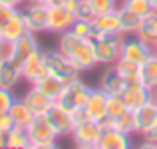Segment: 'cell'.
Instances as JSON below:
<instances>
[{
  "label": "cell",
  "instance_id": "cell-30",
  "mask_svg": "<svg viewBox=\"0 0 157 149\" xmlns=\"http://www.w3.org/2000/svg\"><path fill=\"white\" fill-rule=\"evenodd\" d=\"M111 121V119H109ZM111 125L115 127V129L123 131V133L131 135V133H137V129H135V117H133V111H125L123 115H119L117 119H113L111 121Z\"/></svg>",
  "mask_w": 157,
  "mask_h": 149
},
{
  "label": "cell",
  "instance_id": "cell-37",
  "mask_svg": "<svg viewBox=\"0 0 157 149\" xmlns=\"http://www.w3.org/2000/svg\"><path fill=\"white\" fill-rule=\"evenodd\" d=\"M12 127H14V119L10 117V113L8 111H0V131L8 133Z\"/></svg>",
  "mask_w": 157,
  "mask_h": 149
},
{
  "label": "cell",
  "instance_id": "cell-18",
  "mask_svg": "<svg viewBox=\"0 0 157 149\" xmlns=\"http://www.w3.org/2000/svg\"><path fill=\"white\" fill-rule=\"evenodd\" d=\"M26 32H28V28H26V22H24L22 10L16 8V12L12 14V18L8 20L6 26L0 30V38H2V42L10 44V42H16V40H18L20 36H24Z\"/></svg>",
  "mask_w": 157,
  "mask_h": 149
},
{
  "label": "cell",
  "instance_id": "cell-12",
  "mask_svg": "<svg viewBox=\"0 0 157 149\" xmlns=\"http://www.w3.org/2000/svg\"><path fill=\"white\" fill-rule=\"evenodd\" d=\"M74 22H76V14L66 6H62V4L48 6V32H54V34L68 32Z\"/></svg>",
  "mask_w": 157,
  "mask_h": 149
},
{
  "label": "cell",
  "instance_id": "cell-25",
  "mask_svg": "<svg viewBox=\"0 0 157 149\" xmlns=\"http://www.w3.org/2000/svg\"><path fill=\"white\" fill-rule=\"evenodd\" d=\"M139 72H141V84L147 90H157V56L151 54L141 66H139Z\"/></svg>",
  "mask_w": 157,
  "mask_h": 149
},
{
  "label": "cell",
  "instance_id": "cell-1",
  "mask_svg": "<svg viewBox=\"0 0 157 149\" xmlns=\"http://www.w3.org/2000/svg\"><path fill=\"white\" fill-rule=\"evenodd\" d=\"M58 50L64 54L66 58L74 62L78 66L80 72H88L98 66L96 56H94V44L90 38H82L76 36L74 32H62L60 42H58Z\"/></svg>",
  "mask_w": 157,
  "mask_h": 149
},
{
  "label": "cell",
  "instance_id": "cell-34",
  "mask_svg": "<svg viewBox=\"0 0 157 149\" xmlns=\"http://www.w3.org/2000/svg\"><path fill=\"white\" fill-rule=\"evenodd\" d=\"M14 94H12V90H6V88H0V111H8L10 109V105L16 101Z\"/></svg>",
  "mask_w": 157,
  "mask_h": 149
},
{
  "label": "cell",
  "instance_id": "cell-36",
  "mask_svg": "<svg viewBox=\"0 0 157 149\" xmlns=\"http://www.w3.org/2000/svg\"><path fill=\"white\" fill-rule=\"evenodd\" d=\"M76 18H94V12H92V8H90L88 0H82V2L78 4V8H76Z\"/></svg>",
  "mask_w": 157,
  "mask_h": 149
},
{
  "label": "cell",
  "instance_id": "cell-3",
  "mask_svg": "<svg viewBox=\"0 0 157 149\" xmlns=\"http://www.w3.org/2000/svg\"><path fill=\"white\" fill-rule=\"evenodd\" d=\"M90 92H92V88H90L88 84H84L80 78H76V80L66 84L64 92L60 94V97H58L56 101L60 103L62 107H66L68 111L74 113V111L82 109V107L86 105V101H88V97H90Z\"/></svg>",
  "mask_w": 157,
  "mask_h": 149
},
{
  "label": "cell",
  "instance_id": "cell-17",
  "mask_svg": "<svg viewBox=\"0 0 157 149\" xmlns=\"http://www.w3.org/2000/svg\"><path fill=\"white\" fill-rule=\"evenodd\" d=\"M121 97L125 99V105L129 111H135L139 109L141 105H145L149 99H153V92L147 90L143 84H137V86H127L125 92L121 94Z\"/></svg>",
  "mask_w": 157,
  "mask_h": 149
},
{
  "label": "cell",
  "instance_id": "cell-24",
  "mask_svg": "<svg viewBox=\"0 0 157 149\" xmlns=\"http://www.w3.org/2000/svg\"><path fill=\"white\" fill-rule=\"evenodd\" d=\"M113 66H115L117 74L123 78V82H125L127 86H137V84H141V72H139V66L137 64H131V62L121 60V58H119Z\"/></svg>",
  "mask_w": 157,
  "mask_h": 149
},
{
  "label": "cell",
  "instance_id": "cell-27",
  "mask_svg": "<svg viewBox=\"0 0 157 149\" xmlns=\"http://www.w3.org/2000/svg\"><path fill=\"white\" fill-rule=\"evenodd\" d=\"M117 12H119V22H121V34L123 36L137 34V28H139V22H141V16H137L135 12L127 10L125 6H117Z\"/></svg>",
  "mask_w": 157,
  "mask_h": 149
},
{
  "label": "cell",
  "instance_id": "cell-33",
  "mask_svg": "<svg viewBox=\"0 0 157 149\" xmlns=\"http://www.w3.org/2000/svg\"><path fill=\"white\" fill-rule=\"evenodd\" d=\"M70 32H74L76 36H82V38H88L92 32V18H76Z\"/></svg>",
  "mask_w": 157,
  "mask_h": 149
},
{
  "label": "cell",
  "instance_id": "cell-28",
  "mask_svg": "<svg viewBox=\"0 0 157 149\" xmlns=\"http://www.w3.org/2000/svg\"><path fill=\"white\" fill-rule=\"evenodd\" d=\"M6 147H12V149L30 147V137H28L26 129H24V127H18V125L12 127V129L6 133Z\"/></svg>",
  "mask_w": 157,
  "mask_h": 149
},
{
  "label": "cell",
  "instance_id": "cell-7",
  "mask_svg": "<svg viewBox=\"0 0 157 149\" xmlns=\"http://www.w3.org/2000/svg\"><path fill=\"white\" fill-rule=\"evenodd\" d=\"M101 133V123L94 121V119H82V121H78L76 125H74L72 129V139L74 143H76L78 147H96L98 143V137H100Z\"/></svg>",
  "mask_w": 157,
  "mask_h": 149
},
{
  "label": "cell",
  "instance_id": "cell-6",
  "mask_svg": "<svg viewBox=\"0 0 157 149\" xmlns=\"http://www.w3.org/2000/svg\"><path fill=\"white\" fill-rule=\"evenodd\" d=\"M44 56H46L48 72L54 74V76H58L60 80H64L66 84L76 80V78H80L82 72L78 70V66L74 64L70 58H66L60 50H58V52H44Z\"/></svg>",
  "mask_w": 157,
  "mask_h": 149
},
{
  "label": "cell",
  "instance_id": "cell-32",
  "mask_svg": "<svg viewBox=\"0 0 157 149\" xmlns=\"http://www.w3.org/2000/svg\"><path fill=\"white\" fill-rule=\"evenodd\" d=\"M90 8H92L94 16L98 14H105V12H111L117 8V4H115V0H88Z\"/></svg>",
  "mask_w": 157,
  "mask_h": 149
},
{
  "label": "cell",
  "instance_id": "cell-23",
  "mask_svg": "<svg viewBox=\"0 0 157 149\" xmlns=\"http://www.w3.org/2000/svg\"><path fill=\"white\" fill-rule=\"evenodd\" d=\"M94 26L101 28L107 34H121V22H119V12L117 8L111 12H105V14H98L92 18Z\"/></svg>",
  "mask_w": 157,
  "mask_h": 149
},
{
  "label": "cell",
  "instance_id": "cell-39",
  "mask_svg": "<svg viewBox=\"0 0 157 149\" xmlns=\"http://www.w3.org/2000/svg\"><path fill=\"white\" fill-rule=\"evenodd\" d=\"M145 139H147V143H151V145H157V125L145 135Z\"/></svg>",
  "mask_w": 157,
  "mask_h": 149
},
{
  "label": "cell",
  "instance_id": "cell-31",
  "mask_svg": "<svg viewBox=\"0 0 157 149\" xmlns=\"http://www.w3.org/2000/svg\"><path fill=\"white\" fill-rule=\"evenodd\" d=\"M121 6H125L127 10L135 12L137 16H145V14H149V12H153L151 0H123Z\"/></svg>",
  "mask_w": 157,
  "mask_h": 149
},
{
  "label": "cell",
  "instance_id": "cell-15",
  "mask_svg": "<svg viewBox=\"0 0 157 149\" xmlns=\"http://www.w3.org/2000/svg\"><path fill=\"white\" fill-rule=\"evenodd\" d=\"M133 117H135V129H137V133H141L145 137L157 125V101L149 99L145 105H141L139 109L133 111Z\"/></svg>",
  "mask_w": 157,
  "mask_h": 149
},
{
  "label": "cell",
  "instance_id": "cell-2",
  "mask_svg": "<svg viewBox=\"0 0 157 149\" xmlns=\"http://www.w3.org/2000/svg\"><path fill=\"white\" fill-rule=\"evenodd\" d=\"M26 133H28V137H30V147H36V149L56 147V139L60 137L56 127L52 125L50 119L44 113L34 115V119H32L26 127Z\"/></svg>",
  "mask_w": 157,
  "mask_h": 149
},
{
  "label": "cell",
  "instance_id": "cell-13",
  "mask_svg": "<svg viewBox=\"0 0 157 149\" xmlns=\"http://www.w3.org/2000/svg\"><path fill=\"white\" fill-rule=\"evenodd\" d=\"M105 103H107V94L101 88H92L90 97L84 105V113L88 119L101 123L107 119V111H105Z\"/></svg>",
  "mask_w": 157,
  "mask_h": 149
},
{
  "label": "cell",
  "instance_id": "cell-8",
  "mask_svg": "<svg viewBox=\"0 0 157 149\" xmlns=\"http://www.w3.org/2000/svg\"><path fill=\"white\" fill-rule=\"evenodd\" d=\"M131 145V137L123 131L115 129L109 119L101 121V133L98 137L96 149H127Z\"/></svg>",
  "mask_w": 157,
  "mask_h": 149
},
{
  "label": "cell",
  "instance_id": "cell-43",
  "mask_svg": "<svg viewBox=\"0 0 157 149\" xmlns=\"http://www.w3.org/2000/svg\"><path fill=\"white\" fill-rule=\"evenodd\" d=\"M26 2H30V4H42V0H26Z\"/></svg>",
  "mask_w": 157,
  "mask_h": 149
},
{
  "label": "cell",
  "instance_id": "cell-16",
  "mask_svg": "<svg viewBox=\"0 0 157 149\" xmlns=\"http://www.w3.org/2000/svg\"><path fill=\"white\" fill-rule=\"evenodd\" d=\"M98 88H101L107 96H121V94L125 92L127 84L117 74L115 66H107V70H104V74H101V78H100V86H98Z\"/></svg>",
  "mask_w": 157,
  "mask_h": 149
},
{
  "label": "cell",
  "instance_id": "cell-40",
  "mask_svg": "<svg viewBox=\"0 0 157 149\" xmlns=\"http://www.w3.org/2000/svg\"><path fill=\"white\" fill-rule=\"evenodd\" d=\"M26 0H0V4H6V6H12V8H18L20 4H24Z\"/></svg>",
  "mask_w": 157,
  "mask_h": 149
},
{
  "label": "cell",
  "instance_id": "cell-11",
  "mask_svg": "<svg viewBox=\"0 0 157 149\" xmlns=\"http://www.w3.org/2000/svg\"><path fill=\"white\" fill-rule=\"evenodd\" d=\"M24 22H26L28 32L32 34H40V32H48V6L46 4H30L22 10Z\"/></svg>",
  "mask_w": 157,
  "mask_h": 149
},
{
  "label": "cell",
  "instance_id": "cell-45",
  "mask_svg": "<svg viewBox=\"0 0 157 149\" xmlns=\"http://www.w3.org/2000/svg\"><path fill=\"white\" fill-rule=\"evenodd\" d=\"M153 99L157 101V90H153Z\"/></svg>",
  "mask_w": 157,
  "mask_h": 149
},
{
  "label": "cell",
  "instance_id": "cell-44",
  "mask_svg": "<svg viewBox=\"0 0 157 149\" xmlns=\"http://www.w3.org/2000/svg\"><path fill=\"white\" fill-rule=\"evenodd\" d=\"M151 4H153V10H157V0H151Z\"/></svg>",
  "mask_w": 157,
  "mask_h": 149
},
{
  "label": "cell",
  "instance_id": "cell-5",
  "mask_svg": "<svg viewBox=\"0 0 157 149\" xmlns=\"http://www.w3.org/2000/svg\"><path fill=\"white\" fill-rule=\"evenodd\" d=\"M121 40L123 34H109L101 40H94V56H96L98 64L113 66L121 54Z\"/></svg>",
  "mask_w": 157,
  "mask_h": 149
},
{
  "label": "cell",
  "instance_id": "cell-38",
  "mask_svg": "<svg viewBox=\"0 0 157 149\" xmlns=\"http://www.w3.org/2000/svg\"><path fill=\"white\" fill-rule=\"evenodd\" d=\"M80 2H82V0H62V6H66L68 10H72L74 14H76V8H78Z\"/></svg>",
  "mask_w": 157,
  "mask_h": 149
},
{
  "label": "cell",
  "instance_id": "cell-22",
  "mask_svg": "<svg viewBox=\"0 0 157 149\" xmlns=\"http://www.w3.org/2000/svg\"><path fill=\"white\" fill-rule=\"evenodd\" d=\"M34 88H38L42 94H46V96L50 97V99H54V101H56V99L60 97V94L64 92L66 82H64V80H60L58 76H54V74L48 72L46 76H42L38 82H36Z\"/></svg>",
  "mask_w": 157,
  "mask_h": 149
},
{
  "label": "cell",
  "instance_id": "cell-41",
  "mask_svg": "<svg viewBox=\"0 0 157 149\" xmlns=\"http://www.w3.org/2000/svg\"><path fill=\"white\" fill-rule=\"evenodd\" d=\"M42 4H46V6H58V4H62V0H42Z\"/></svg>",
  "mask_w": 157,
  "mask_h": 149
},
{
  "label": "cell",
  "instance_id": "cell-47",
  "mask_svg": "<svg viewBox=\"0 0 157 149\" xmlns=\"http://www.w3.org/2000/svg\"><path fill=\"white\" fill-rule=\"evenodd\" d=\"M2 44H4V42H2V38H0V48H2Z\"/></svg>",
  "mask_w": 157,
  "mask_h": 149
},
{
  "label": "cell",
  "instance_id": "cell-4",
  "mask_svg": "<svg viewBox=\"0 0 157 149\" xmlns=\"http://www.w3.org/2000/svg\"><path fill=\"white\" fill-rule=\"evenodd\" d=\"M36 50H40L38 40H36V34L26 32V34L20 36L16 42H10V44L4 42L2 48H0V58H8V60H12L14 64L20 66L32 52H36Z\"/></svg>",
  "mask_w": 157,
  "mask_h": 149
},
{
  "label": "cell",
  "instance_id": "cell-19",
  "mask_svg": "<svg viewBox=\"0 0 157 149\" xmlns=\"http://www.w3.org/2000/svg\"><path fill=\"white\" fill-rule=\"evenodd\" d=\"M135 36L139 40H143L145 44H149L151 48L157 44V10L141 16V22H139V28H137Z\"/></svg>",
  "mask_w": 157,
  "mask_h": 149
},
{
  "label": "cell",
  "instance_id": "cell-29",
  "mask_svg": "<svg viewBox=\"0 0 157 149\" xmlns=\"http://www.w3.org/2000/svg\"><path fill=\"white\" fill-rule=\"evenodd\" d=\"M105 111H107V119H117L119 115H123L127 109L125 105V99H123L121 96H107V103H105Z\"/></svg>",
  "mask_w": 157,
  "mask_h": 149
},
{
  "label": "cell",
  "instance_id": "cell-42",
  "mask_svg": "<svg viewBox=\"0 0 157 149\" xmlns=\"http://www.w3.org/2000/svg\"><path fill=\"white\" fill-rule=\"evenodd\" d=\"M6 147V133L4 131H0V149Z\"/></svg>",
  "mask_w": 157,
  "mask_h": 149
},
{
  "label": "cell",
  "instance_id": "cell-10",
  "mask_svg": "<svg viewBox=\"0 0 157 149\" xmlns=\"http://www.w3.org/2000/svg\"><path fill=\"white\" fill-rule=\"evenodd\" d=\"M20 72H22V80H26L30 86H34L42 76H46L48 68H46V56H44L42 50L32 52L30 56L20 64Z\"/></svg>",
  "mask_w": 157,
  "mask_h": 149
},
{
  "label": "cell",
  "instance_id": "cell-35",
  "mask_svg": "<svg viewBox=\"0 0 157 149\" xmlns=\"http://www.w3.org/2000/svg\"><path fill=\"white\" fill-rule=\"evenodd\" d=\"M16 12V8L12 6H6V4H0V30L6 26V22L12 18V14Z\"/></svg>",
  "mask_w": 157,
  "mask_h": 149
},
{
  "label": "cell",
  "instance_id": "cell-14",
  "mask_svg": "<svg viewBox=\"0 0 157 149\" xmlns=\"http://www.w3.org/2000/svg\"><path fill=\"white\" fill-rule=\"evenodd\" d=\"M44 115L50 119V123L56 127V131L60 135H70L72 129H74V125H76V121H74V113L68 111L66 107H62L58 101H54L50 105V109H48Z\"/></svg>",
  "mask_w": 157,
  "mask_h": 149
},
{
  "label": "cell",
  "instance_id": "cell-20",
  "mask_svg": "<svg viewBox=\"0 0 157 149\" xmlns=\"http://www.w3.org/2000/svg\"><path fill=\"white\" fill-rule=\"evenodd\" d=\"M22 99H24V103H26V105L32 109V113H34V115L46 113V111L50 109V105L54 103V99H50L46 94H42L38 88H34V86L28 90L26 96H24Z\"/></svg>",
  "mask_w": 157,
  "mask_h": 149
},
{
  "label": "cell",
  "instance_id": "cell-9",
  "mask_svg": "<svg viewBox=\"0 0 157 149\" xmlns=\"http://www.w3.org/2000/svg\"><path fill=\"white\" fill-rule=\"evenodd\" d=\"M151 54H153V48H151L149 44H145L143 40H139L137 36H135V38H125V36H123L121 54H119L121 60H127V62H131V64L141 66Z\"/></svg>",
  "mask_w": 157,
  "mask_h": 149
},
{
  "label": "cell",
  "instance_id": "cell-26",
  "mask_svg": "<svg viewBox=\"0 0 157 149\" xmlns=\"http://www.w3.org/2000/svg\"><path fill=\"white\" fill-rule=\"evenodd\" d=\"M8 113H10V117L14 119V125L24 127V129H26L28 123L34 119V113H32V109L24 103V99H16V101L10 105Z\"/></svg>",
  "mask_w": 157,
  "mask_h": 149
},
{
  "label": "cell",
  "instance_id": "cell-21",
  "mask_svg": "<svg viewBox=\"0 0 157 149\" xmlns=\"http://www.w3.org/2000/svg\"><path fill=\"white\" fill-rule=\"evenodd\" d=\"M18 80H22L20 66L8 60V58H0V88L12 90L18 84Z\"/></svg>",
  "mask_w": 157,
  "mask_h": 149
},
{
  "label": "cell",
  "instance_id": "cell-46",
  "mask_svg": "<svg viewBox=\"0 0 157 149\" xmlns=\"http://www.w3.org/2000/svg\"><path fill=\"white\" fill-rule=\"evenodd\" d=\"M153 54H155V56H157V44H155V46H153Z\"/></svg>",
  "mask_w": 157,
  "mask_h": 149
}]
</instances>
